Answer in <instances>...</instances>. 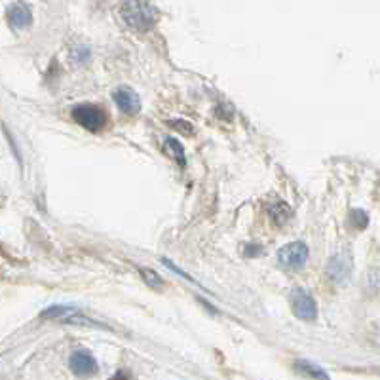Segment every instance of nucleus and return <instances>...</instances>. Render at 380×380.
<instances>
[{
    "mask_svg": "<svg viewBox=\"0 0 380 380\" xmlns=\"http://www.w3.org/2000/svg\"><path fill=\"white\" fill-rule=\"evenodd\" d=\"M162 263H163V265H166V266H168V268H171V270H173V272H177V274H179V276H181V278L189 279L190 284L200 285V284H198V282H196V279L192 278V276H189V274H187V272H183V270H181V268H179V266H175V265H173V263H171V261H168V258H162Z\"/></svg>",
    "mask_w": 380,
    "mask_h": 380,
    "instance_id": "dca6fc26",
    "label": "nucleus"
},
{
    "mask_svg": "<svg viewBox=\"0 0 380 380\" xmlns=\"http://www.w3.org/2000/svg\"><path fill=\"white\" fill-rule=\"evenodd\" d=\"M327 276L331 279L332 284L337 285H344L348 284V279L352 276V263L348 257H332L329 266H327Z\"/></svg>",
    "mask_w": 380,
    "mask_h": 380,
    "instance_id": "423d86ee",
    "label": "nucleus"
},
{
    "mask_svg": "<svg viewBox=\"0 0 380 380\" xmlns=\"http://www.w3.org/2000/svg\"><path fill=\"white\" fill-rule=\"evenodd\" d=\"M8 21H10V25L17 31L21 29H27L31 23H33V14H31V10H29L27 4H23V2H15L12 6L8 8Z\"/></svg>",
    "mask_w": 380,
    "mask_h": 380,
    "instance_id": "6e6552de",
    "label": "nucleus"
},
{
    "mask_svg": "<svg viewBox=\"0 0 380 380\" xmlns=\"http://www.w3.org/2000/svg\"><path fill=\"white\" fill-rule=\"evenodd\" d=\"M68 367L73 369V373L76 374H94L97 371V361L88 350H75L71 353V360H68Z\"/></svg>",
    "mask_w": 380,
    "mask_h": 380,
    "instance_id": "0eeeda50",
    "label": "nucleus"
},
{
    "mask_svg": "<svg viewBox=\"0 0 380 380\" xmlns=\"http://www.w3.org/2000/svg\"><path fill=\"white\" fill-rule=\"evenodd\" d=\"M295 367H297V371H300L306 377H314V379H329V374L321 369V367L314 365L310 361L305 360H297L295 361Z\"/></svg>",
    "mask_w": 380,
    "mask_h": 380,
    "instance_id": "9b49d317",
    "label": "nucleus"
},
{
    "mask_svg": "<svg viewBox=\"0 0 380 380\" xmlns=\"http://www.w3.org/2000/svg\"><path fill=\"white\" fill-rule=\"evenodd\" d=\"M73 314H78V310H76V308H73V306H52V308H46V310L41 314V318L65 319V318H68V316H73Z\"/></svg>",
    "mask_w": 380,
    "mask_h": 380,
    "instance_id": "f8f14e48",
    "label": "nucleus"
},
{
    "mask_svg": "<svg viewBox=\"0 0 380 380\" xmlns=\"http://www.w3.org/2000/svg\"><path fill=\"white\" fill-rule=\"evenodd\" d=\"M268 215H270V219L274 223L278 224V226H282V224L287 223L289 217H291V210H289V205L287 204L276 200V202H272V204L268 205Z\"/></svg>",
    "mask_w": 380,
    "mask_h": 380,
    "instance_id": "1a4fd4ad",
    "label": "nucleus"
},
{
    "mask_svg": "<svg viewBox=\"0 0 380 380\" xmlns=\"http://www.w3.org/2000/svg\"><path fill=\"white\" fill-rule=\"evenodd\" d=\"M293 312L302 321H314L318 318V305L312 299V295H308L302 289H297L293 293Z\"/></svg>",
    "mask_w": 380,
    "mask_h": 380,
    "instance_id": "20e7f679",
    "label": "nucleus"
},
{
    "mask_svg": "<svg viewBox=\"0 0 380 380\" xmlns=\"http://www.w3.org/2000/svg\"><path fill=\"white\" fill-rule=\"evenodd\" d=\"M112 99L118 105V109L126 112V115H137L141 110V99L136 89L129 88V86H120L115 89Z\"/></svg>",
    "mask_w": 380,
    "mask_h": 380,
    "instance_id": "39448f33",
    "label": "nucleus"
},
{
    "mask_svg": "<svg viewBox=\"0 0 380 380\" xmlns=\"http://www.w3.org/2000/svg\"><path fill=\"white\" fill-rule=\"evenodd\" d=\"M352 219L356 221V226H358V228H363V226L369 223V217L365 215V211H361V210L352 211Z\"/></svg>",
    "mask_w": 380,
    "mask_h": 380,
    "instance_id": "f3484780",
    "label": "nucleus"
},
{
    "mask_svg": "<svg viewBox=\"0 0 380 380\" xmlns=\"http://www.w3.org/2000/svg\"><path fill=\"white\" fill-rule=\"evenodd\" d=\"M168 124H170L171 128H175L177 131L184 133V136H194V128H192L189 122H183V120H171V122Z\"/></svg>",
    "mask_w": 380,
    "mask_h": 380,
    "instance_id": "4468645a",
    "label": "nucleus"
},
{
    "mask_svg": "<svg viewBox=\"0 0 380 380\" xmlns=\"http://www.w3.org/2000/svg\"><path fill=\"white\" fill-rule=\"evenodd\" d=\"M88 59H89V50L86 46L75 48V50H73V61L86 63Z\"/></svg>",
    "mask_w": 380,
    "mask_h": 380,
    "instance_id": "2eb2a0df",
    "label": "nucleus"
},
{
    "mask_svg": "<svg viewBox=\"0 0 380 380\" xmlns=\"http://www.w3.org/2000/svg\"><path fill=\"white\" fill-rule=\"evenodd\" d=\"M141 274H142V279L147 282V284L150 285V287H154V289H162L163 285V279L160 278V274H156L154 270H149V268H141Z\"/></svg>",
    "mask_w": 380,
    "mask_h": 380,
    "instance_id": "ddd939ff",
    "label": "nucleus"
},
{
    "mask_svg": "<svg viewBox=\"0 0 380 380\" xmlns=\"http://www.w3.org/2000/svg\"><path fill=\"white\" fill-rule=\"evenodd\" d=\"M71 115H73V120L78 126L88 129V131H101L109 124V116H107L105 109H103L101 105H94V103L75 105L73 110H71Z\"/></svg>",
    "mask_w": 380,
    "mask_h": 380,
    "instance_id": "f03ea898",
    "label": "nucleus"
},
{
    "mask_svg": "<svg viewBox=\"0 0 380 380\" xmlns=\"http://www.w3.org/2000/svg\"><path fill=\"white\" fill-rule=\"evenodd\" d=\"M163 149L170 152V156L175 160L181 168H184L187 166V156H184V149L181 142L177 141V139H173V137H168L166 141H163Z\"/></svg>",
    "mask_w": 380,
    "mask_h": 380,
    "instance_id": "9d476101",
    "label": "nucleus"
},
{
    "mask_svg": "<svg viewBox=\"0 0 380 380\" xmlns=\"http://www.w3.org/2000/svg\"><path fill=\"white\" fill-rule=\"evenodd\" d=\"M308 245L305 242H291L278 251V265L285 270H299L308 261Z\"/></svg>",
    "mask_w": 380,
    "mask_h": 380,
    "instance_id": "7ed1b4c3",
    "label": "nucleus"
},
{
    "mask_svg": "<svg viewBox=\"0 0 380 380\" xmlns=\"http://www.w3.org/2000/svg\"><path fill=\"white\" fill-rule=\"evenodd\" d=\"M120 15L136 33H147L156 23V10L149 0H122Z\"/></svg>",
    "mask_w": 380,
    "mask_h": 380,
    "instance_id": "f257e3e1",
    "label": "nucleus"
}]
</instances>
